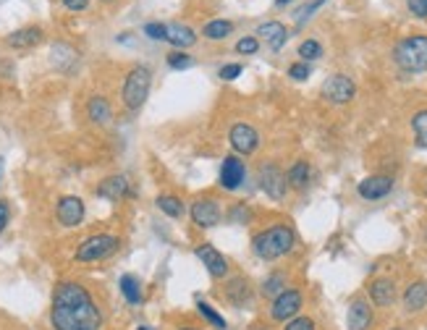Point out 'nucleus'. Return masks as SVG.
<instances>
[{"label":"nucleus","mask_w":427,"mask_h":330,"mask_svg":"<svg viewBox=\"0 0 427 330\" xmlns=\"http://www.w3.org/2000/svg\"><path fill=\"white\" fill-rule=\"evenodd\" d=\"M50 322L55 330H100L103 312L82 283L63 281L53 291Z\"/></svg>","instance_id":"f257e3e1"},{"label":"nucleus","mask_w":427,"mask_h":330,"mask_svg":"<svg viewBox=\"0 0 427 330\" xmlns=\"http://www.w3.org/2000/svg\"><path fill=\"white\" fill-rule=\"evenodd\" d=\"M297 244V234L288 228V225L278 223L265 228L260 234L252 238V252L265 262H273V259L286 257Z\"/></svg>","instance_id":"f03ea898"},{"label":"nucleus","mask_w":427,"mask_h":330,"mask_svg":"<svg viewBox=\"0 0 427 330\" xmlns=\"http://www.w3.org/2000/svg\"><path fill=\"white\" fill-rule=\"evenodd\" d=\"M396 66L406 73H422L427 71V35H409L393 47Z\"/></svg>","instance_id":"7ed1b4c3"},{"label":"nucleus","mask_w":427,"mask_h":330,"mask_svg":"<svg viewBox=\"0 0 427 330\" xmlns=\"http://www.w3.org/2000/svg\"><path fill=\"white\" fill-rule=\"evenodd\" d=\"M150 87H152V71L147 66H134L123 79V89H121V100L129 110H139L150 97Z\"/></svg>","instance_id":"20e7f679"},{"label":"nucleus","mask_w":427,"mask_h":330,"mask_svg":"<svg viewBox=\"0 0 427 330\" xmlns=\"http://www.w3.org/2000/svg\"><path fill=\"white\" fill-rule=\"evenodd\" d=\"M121 247V238L113 234H95L89 238H84L82 244L76 247V262H100L107 259L110 254H116Z\"/></svg>","instance_id":"39448f33"},{"label":"nucleus","mask_w":427,"mask_h":330,"mask_svg":"<svg viewBox=\"0 0 427 330\" xmlns=\"http://www.w3.org/2000/svg\"><path fill=\"white\" fill-rule=\"evenodd\" d=\"M320 92H322V100H328L331 105H346V103L354 100L356 87L346 73H333L331 79H325Z\"/></svg>","instance_id":"423d86ee"},{"label":"nucleus","mask_w":427,"mask_h":330,"mask_svg":"<svg viewBox=\"0 0 427 330\" xmlns=\"http://www.w3.org/2000/svg\"><path fill=\"white\" fill-rule=\"evenodd\" d=\"M299 309H302V291L299 288H286L273 299V306H270V318L275 322H286V320L297 318Z\"/></svg>","instance_id":"0eeeda50"},{"label":"nucleus","mask_w":427,"mask_h":330,"mask_svg":"<svg viewBox=\"0 0 427 330\" xmlns=\"http://www.w3.org/2000/svg\"><path fill=\"white\" fill-rule=\"evenodd\" d=\"M189 212H191L194 225H200V228H215V225L220 223V218H223V210H220V205H218L213 197H200V200H194Z\"/></svg>","instance_id":"6e6552de"},{"label":"nucleus","mask_w":427,"mask_h":330,"mask_svg":"<svg viewBox=\"0 0 427 330\" xmlns=\"http://www.w3.org/2000/svg\"><path fill=\"white\" fill-rule=\"evenodd\" d=\"M260 189L270 200H284L286 197V173L275 163H265L260 168Z\"/></svg>","instance_id":"1a4fd4ad"},{"label":"nucleus","mask_w":427,"mask_h":330,"mask_svg":"<svg viewBox=\"0 0 427 330\" xmlns=\"http://www.w3.org/2000/svg\"><path fill=\"white\" fill-rule=\"evenodd\" d=\"M244 178H247V165H244V160L236 157V155L223 157V163H220V176H218L220 186L226 189V191H236V189L244 184Z\"/></svg>","instance_id":"9d476101"},{"label":"nucleus","mask_w":427,"mask_h":330,"mask_svg":"<svg viewBox=\"0 0 427 330\" xmlns=\"http://www.w3.org/2000/svg\"><path fill=\"white\" fill-rule=\"evenodd\" d=\"M228 141L238 155H252L257 153V147H260V134L250 123H236L234 129L228 131Z\"/></svg>","instance_id":"9b49d317"},{"label":"nucleus","mask_w":427,"mask_h":330,"mask_svg":"<svg viewBox=\"0 0 427 330\" xmlns=\"http://www.w3.org/2000/svg\"><path fill=\"white\" fill-rule=\"evenodd\" d=\"M55 218L63 228H76L84 220V202L79 197H60L55 205Z\"/></svg>","instance_id":"f8f14e48"},{"label":"nucleus","mask_w":427,"mask_h":330,"mask_svg":"<svg viewBox=\"0 0 427 330\" xmlns=\"http://www.w3.org/2000/svg\"><path fill=\"white\" fill-rule=\"evenodd\" d=\"M194 254L202 259V265L207 268V272L213 275V278H226L228 275V259L213 247V244H200V247L194 249Z\"/></svg>","instance_id":"ddd939ff"},{"label":"nucleus","mask_w":427,"mask_h":330,"mask_svg":"<svg viewBox=\"0 0 427 330\" xmlns=\"http://www.w3.org/2000/svg\"><path fill=\"white\" fill-rule=\"evenodd\" d=\"M131 194H134V189H131L126 176H107L97 184V197H103V200L119 202L123 197H131Z\"/></svg>","instance_id":"4468645a"},{"label":"nucleus","mask_w":427,"mask_h":330,"mask_svg":"<svg viewBox=\"0 0 427 330\" xmlns=\"http://www.w3.org/2000/svg\"><path fill=\"white\" fill-rule=\"evenodd\" d=\"M359 197L367 202H375V200H383V197H388L393 191V178L391 176H367L359 186Z\"/></svg>","instance_id":"2eb2a0df"},{"label":"nucleus","mask_w":427,"mask_h":330,"mask_svg":"<svg viewBox=\"0 0 427 330\" xmlns=\"http://www.w3.org/2000/svg\"><path fill=\"white\" fill-rule=\"evenodd\" d=\"M346 325L349 330H369L372 325V306L365 299H354L346 312Z\"/></svg>","instance_id":"dca6fc26"},{"label":"nucleus","mask_w":427,"mask_h":330,"mask_svg":"<svg viewBox=\"0 0 427 330\" xmlns=\"http://www.w3.org/2000/svg\"><path fill=\"white\" fill-rule=\"evenodd\" d=\"M42 37H45V32H42L40 26H21V29H16V32L8 35L6 45L16 47V50H24V47L40 45V42H42Z\"/></svg>","instance_id":"f3484780"},{"label":"nucleus","mask_w":427,"mask_h":330,"mask_svg":"<svg viewBox=\"0 0 427 330\" xmlns=\"http://www.w3.org/2000/svg\"><path fill=\"white\" fill-rule=\"evenodd\" d=\"M369 299L375 306H391L396 302V283L391 278H378L369 283Z\"/></svg>","instance_id":"a211bd4d"},{"label":"nucleus","mask_w":427,"mask_h":330,"mask_svg":"<svg viewBox=\"0 0 427 330\" xmlns=\"http://www.w3.org/2000/svg\"><path fill=\"white\" fill-rule=\"evenodd\" d=\"M166 42H171L173 50H186V47L197 45V32L186 24H168Z\"/></svg>","instance_id":"6ab92c4d"},{"label":"nucleus","mask_w":427,"mask_h":330,"mask_svg":"<svg viewBox=\"0 0 427 330\" xmlns=\"http://www.w3.org/2000/svg\"><path fill=\"white\" fill-rule=\"evenodd\" d=\"M425 306H427V283L425 281L409 283V288L403 291V309L412 315V312H422Z\"/></svg>","instance_id":"aec40b11"},{"label":"nucleus","mask_w":427,"mask_h":330,"mask_svg":"<svg viewBox=\"0 0 427 330\" xmlns=\"http://www.w3.org/2000/svg\"><path fill=\"white\" fill-rule=\"evenodd\" d=\"M257 37H262L273 50H281V47L286 45V40H288V29H286L281 21H265V24H260Z\"/></svg>","instance_id":"412c9836"},{"label":"nucleus","mask_w":427,"mask_h":330,"mask_svg":"<svg viewBox=\"0 0 427 330\" xmlns=\"http://www.w3.org/2000/svg\"><path fill=\"white\" fill-rule=\"evenodd\" d=\"M87 116H89L92 123H100V126H103V123H107V121L113 118V107H110V103H107L105 97L97 94V97H92V100L87 103Z\"/></svg>","instance_id":"4be33fe9"},{"label":"nucleus","mask_w":427,"mask_h":330,"mask_svg":"<svg viewBox=\"0 0 427 330\" xmlns=\"http://www.w3.org/2000/svg\"><path fill=\"white\" fill-rule=\"evenodd\" d=\"M309 178H312L309 163L307 160H297V163L288 168V173H286V184L294 189H304L309 184Z\"/></svg>","instance_id":"5701e85b"},{"label":"nucleus","mask_w":427,"mask_h":330,"mask_svg":"<svg viewBox=\"0 0 427 330\" xmlns=\"http://www.w3.org/2000/svg\"><path fill=\"white\" fill-rule=\"evenodd\" d=\"M226 296H228V299H231V302H234V304H236V306L250 304V299H252L250 281H247V278H234V281L228 283Z\"/></svg>","instance_id":"b1692460"},{"label":"nucleus","mask_w":427,"mask_h":330,"mask_svg":"<svg viewBox=\"0 0 427 330\" xmlns=\"http://www.w3.org/2000/svg\"><path fill=\"white\" fill-rule=\"evenodd\" d=\"M119 288L121 294H123V299L129 302V304H139L142 302V283H139V278L137 275H121L119 281Z\"/></svg>","instance_id":"393cba45"},{"label":"nucleus","mask_w":427,"mask_h":330,"mask_svg":"<svg viewBox=\"0 0 427 330\" xmlns=\"http://www.w3.org/2000/svg\"><path fill=\"white\" fill-rule=\"evenodd\" d=\"M231 32H234V21H228V19H213V21L204 24V29H202L204 40H213V42L226 40Z\"/></svg>","instance_id":"a878e982"},{"label":"nucleus","mask_w":427,"mask_h":330,"mask_svg":"<svg viewBox=\"0 0 427 330\" xmlns=\"http://www.w3.org/2000/svg\"><path fill=\"white\" fill-rule=\"evenodd\" d=\"M155 205H157V210L166 212L168 218H173V220H178V218L184 215V202L178 200L176 194H160V197L155 200Z\"/></svg>","instance_id":"bb28decb"},{"label":"nucleus","mask_w":427,"mask_h":330,"mask_svg":"<svg viewBox=\"0 0 427 330\" xmlns=\"http://www.w3.org/2000/svg\"><path fill=\"white\" fill-rule=\"evenodd\" d=\"M412 129H415V144L419 150H427V110H419L412 118Z\"/></svg>","instance_id":"cd10ccee"},{"label":"nucleus","mask_w":427,"mask_h":330,"mask_svg":"<svg viewBox=\"0 0 427 330\" xmlns=\"http://www.w3.org/2000/svg\"><path fill=\"white\" fill-rule=\"evenodd\" d=\"M281 291H286V278L281 275V272H273V275H268V278L262 281V296L275 299Z\"/></svg>","instance_id":"c85d7f7f"},{"label":"nucleus","mask_w":427,"mask_h":330,"mask_svg":"<svg viewBox=\"0 0 427 330\" xmlns=\"http://www.w3.org/2000/svg\"><path fill=\"white\" fill-rule=\"evenodd\" d=\"M197 309H200V315H202L204 320H207V322H210L213 328H218V330H226V328H228L226 318H223V315H218V312H215V309H213L210 304H207V302H197Z\"/></svg>","instance_id":"c756f323"},{"label":"nucleus","mask_w":427,"mask_h":330,"mask_svg":"<svg viewBox=\"0 0 427 330\" xmlns=\"http://www.w3.org/2000/svg\"><path fill=\"white\" fill-rule=\"evenodd\" d=\"M322 55V45L317 40H304L302 45H299V58L309 63V60H317Z\"/></svg>","instance_id":"7c9ffc66"},{"label":"nucleus","mask_w":427,"mask_h":330,"mask_svg":"<svg viewBox=\"0 0 427 330\" xmlns=\"http://www.w3.org/2000/svg\"><path fill=\"white\" fill-rule=\"evenodd\" d=\"M166 63L173 71H184V69H189L194 60H191V55L189 53H184V50H171V53H168V58H166Z\"/></svg>","instance_id":"2f4dec72"},{"label":"nucleus","mask_w":427,"mask_h":330,"mask_svg":"<svg viewBox=\"0 0 427 330\" xmlns=\"http://www.w3.org/2000/svg\"><path fill=\"white\" fill-rule=\"evenodd\" d=\"M144 35L155 40V42H166L168 37V24H160V21H150L144 26Z\"/></svg>","instance_id":"473e14b6"},{"label":"nucleus","mask_w":427,"mask_h":330,"mask_svg":"<svg viewBox=\"0 0 427 330\" xmlns=\"http://www.w3.org/2000/svg\"><path fill=\"white\" fill-rule=\"evenodd\" d=\"M257 50H260V40H257V37H241L236 42L238 55H254Z\"/></svg>","instance_id":"72a5a7b5"},{"label":"nucleus","mask_w":427,"mask_h":330,"mask_svg":"<svg viewBox=\"0 0 427 330\" xmlns=\"http://www.w3.org/2000/svg\"><path fill=\"white\" fill-rule=\"evenodd\" d=\"M241 71H244V66H241V63H228V66H223V69L218 71V76H220L223 82H234V79H238V76H241Z\"/></svg>","instance_id":"f704fd0d"},{"label":"nucleus","mask_w":427,"mask_h":330,"mask_svg":"<svg viewBox=\"0 0 427 330\" xmlns=\"http://www.w3.org/2000/svg\"><path fill=\"white\" fill-rule=\"evenodd\" d=\"M284 330H315V320L312 318H291L286 322Z\"/></svg>","instance_id":"c9c22d12"},{"label":"nucleus","mask_w":427,"mask_h":330,"mask_svg":"<svg viewBox=\"0 0 427 330\" xmlns=\"http://www.w3.org/2000/svg\"><path fill=\"white\" fill-rule=\"evenodd\" d=\"M406 8L415 19H427V0H406Z\"/></svg>","instance_id":"e433bc0d"},{"label":"nucleus","mask_w":427,"mask_h":330,"mask_svg":"<svg viewBox=\"0 0 427 330\" xmlns=\"http://www.w3.org/2000/svg\"><path fill=\"white\" fill-rule=\"evenodd\" d=\"M309 63H304V60H302V63H294V66H291V69H288V76H291V79H297V82H304V79H307L309 76Z\"/></svg>","instance_id":"4c0bfd02"},{"label":"nucleus","mask_w":427,"mask_h":330,"mask_svg":"<svg viewBox=\"0 0 427 330\" xmlns=\"http://www.w3.org/2000/svg\"><path fill=\"white\" fill-rule=\"evenodd\" d=\"M322 3H325V0H312V3H307V6H302V8H299V11H297V19H299V21H304V19H309V13L317 11V8H320Z\"/></svg>","instance_id":"58836bf2"},{"label":"nucleus","mask_w":427,"mask_h":330,"mask_svg":"<svg viewBox=\"0 0 427 330\" xmlns=\"http://www.w3.org/2000/svg\"><path fill=\"white\" fill-rule=\"evenodd\" d=\"M8 220H11V205H8L6 200H0V234L6 231Z\"/></svg>","instance_id":"ea45409f"},{"label":"nucleus","mask_w":427,"mask_h":330,"mask_svg":"<svg viewBox=\"0 0 427 330\" xmlns=\"http://www.w3.org/2000/svg\"><path fill=\"white\" fill-rule=\"evenodd\" d=\"M60 3H63L69 11H84V8L89 6V0H60Z\"/></svg>","instance_id":"a19ab883"},{"label":"nucleus","mask_w":427,"mask_h":330,"mask_svg":"<svg viewBox=\"0 0 427 330\" xmlns=\"http://www.w3.org/2000/svg\"><path fill=\"white\" fill-rule=\"evenodd\" d=\"M231 220H244V223H247V220H250V210H247L244 205H238L236 210H234V215H231Z\"/></svg>","instance_id":"79ce46f5"},{"label":"nucleus","mask_w":427,"mask_h":330,"mask_svg":"<svg viewBox=\"0 0 427 330\" xmlns=\"http://www.w3.org/2000/svg\"><path fill=\"white\" fill-rule=\"evenodd\" d=\"M288 3H291V0H275V6H281V8H284V6H288Z\"/></svg>","instance_id":"37998d69"},{"label":"nucleus","mask_w":427,"mask_h":330,"mask_svg":"<svg viewBox=\"0 0 427 330\" xmlns=\"http://www.w3.org/2000/svg\"><path fill=\"white\" fill-rule=\"evenodd\" d=\"M0 184H3V157H0Z\"/></svg>","instance_id":"c03bdc74"},{"label":"nucleus","mask_w":427,"mask_h":330,"mask_svg":"<svg viewBox=\"0 0 427 330\" xmlns=\"http://www.w3.org/2000/svg\"><path fill=\"white\" fill-rule=\"evenodd\" d=\"M178 330H202V328H178Z\"/></svg>","instance_id":"a18cd8bd"},{"label":"nucleus","mask_w":427,"mask_h":330,"mask_svg":"<svg viewBox=\"0 0 427 330\" xmlns=\"http://www.w3.org/2000/svg\"><path fill=\"white\" fill-rule=\"evenodd\" d=\"M100 3H113V0H100Z\"/></svg>","instance_id":"49530a36"},{"label":"nucleus","mask_w":427,"mask_h":330,"mask_svg":"<svg viewBox=\"0 0 427 330\" xmlns=\"http://www.w3.org/2000/svg\"><path fill=\"white\" fill-rule=\"evenodd\" d=\"M137 330H150V328H144V325H142V328H137Z\"/></svg>","instance_id":"de8ad7c7"},{"label":"nucleus","mask_w":427,"mask_h":330,"mask_svg":"<svg viewBox=\"0 0 427 330\" xmlns=\"http://www.w3.org/2000/svg\"><path fill=\"white\" fill-rule=\"evenodd\" d=\"M391 330H403V328H391Z\"/></svg>","instance_id":"09e8293b"},{"label":"nucleus","mask_w":427,"mask_h":330,"mask_svg":"<svg viewBox=\"0 0 427 330\" xmlns=\"http://www.w3.org/2000/svg\"><path fill=\"white\" fill-rule=\"evenodd\" d=\"M425 238H427V231H425Z\"/></svg>","instance_id":"8fccbe9b"}]
</instances>
